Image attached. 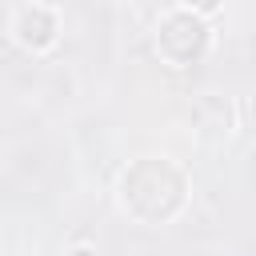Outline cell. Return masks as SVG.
<instances>
[{
  "mask_svg": "<svg viewBox=\"0 0 256 256\" xmlns=\"http://www.w3.org/2000/svg\"><path fill=\"white\" fill-rule=\"evenodd\" d=\"M184 176L180 168H172L168 160H136L124 180H120V200L124 208L144 220V224H160V220H172L180 208H184Z\"/></svg>",
  "mask_w": 256,
  "mask_h": 256,
  "instance_id": "6da1fadb",
  "label": "cell"
},
{
  "mask_svg": "<svg viewBox=\"0 0 256 256\" xmlns=\"http://www.w3.org/2000/svg\"><path fill=\"white\" fill-rule=\"evenodd\" d=\"M208 44H212V28H208V20L200 12H172L156 28V48L172 68L196 64L208 52Z\"/></svg>",
  "mask_w": 256,
  "mask_h": 256,
  "instance_id": "7a4b0ae2",
  "label": "cell"
},
{
  "mask_svg": "<svg viewBox=\"0 0 256 256\" xmlns=\"http://www.w3.org/2000/svg\"><path fill=\"white\" fill-rule=\"evenodd\" d=\"M12 32H16V40H20L24 48H48V44L56 40V16H52L48 8H40V4L20 8Z\"/></svg>",
  "mask_w": 256,
  "mask_h": 256,
  "instance_id": "3957f363",
  "label": "cell"
},
{
  "mask_svg": "<svg viewBox=\"0 0 256 256\" xmlns=\"http://www.w3.org/2000/svg\"><path fill=\"white\" fill-rule=\"evenodd\" d=\"M216 8H220V0H188V12H200V16L216 12Z\"/></svg>",
  "mask_w": 256,
  "mask_h": 256,
  "instance_id": "277c9868",
  "label": "cell"
},
{
  "mask_svg": "<svg viewBox=\"0 0 256 256\" xmlns=\"http://www.w3.org/2000/svg\"><path fill=\"white\" fill-rule=\"evenodd\" d=\"M72 256H96V248H88V244H80V248H72Z\"/></svg>",
  "mask_w": 256,
  "mask_h": 256,
  "instance_id": "5b68a950",
  "label": "cell"
}]
</instances>
